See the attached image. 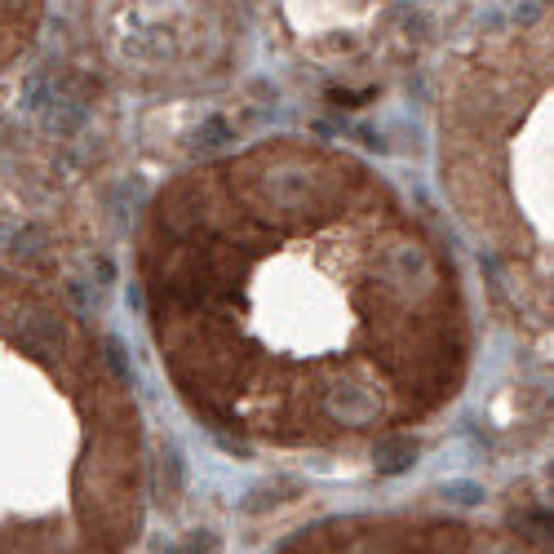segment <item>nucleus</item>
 <instances>
[{
  "mask_svg": "<svg viewBox=\"0 0 554 554\" xmlns=\"http://www.w3.org/2000/svg\"><path fill=\"white\" fill-rule=\"evenodd\" d=\"M448 133L466 218L510 289L554 324V0L457 63Z\"/></svg>",
  "mask_w": 554,
  "mask_h": 554,
  "instance_id": "obj_1",
  "label": "nucleus"
},
{
  "mask_svg": "<svg viewBox=\"0 0 554 554\" xmlns=\"http://www.w3.org/2000/svg\"><path fill=\"white\" fill-rule=\"evenodd\" d=\"M413 457H417L413 439H404V435L382 439V444H377V475H399V470L413 466Z\"/></svg>",
  "mask_w": 554,
  "mask_h": 554,
  "instance_id": "obj_2",
  "label": "nucleus"
},
{
  "mask_svg": "<svg viewBox=\"0 0 554 554\" xmlns=\"http://www.w3.org/2000/svg\"><path fill=\"white\" fill-rule=\"evenodd\" d=\"M444 497H453L457 506H475V501L484 497V492H479V488H470V484H453V488H444Z\"/></svg>",
  "mask_w": 554,
  "mask_h": 554,
  "instance_id": "obj_3",
  "label": "nucleus"
}]
</instances>
